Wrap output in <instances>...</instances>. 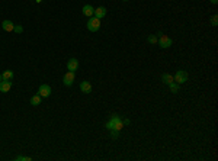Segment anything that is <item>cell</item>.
I'll return each mask as SVG.
<instances>
[{"label": "cell", "instance_id": "obj_1", "mask_svg": "<svg viewBox=\"0 0 218 161\" xmlns=\"http://www.w3.org/2000/svg\"><path fill=\"white\" fill-rule=\"evenodd\" d=\"M124 119H121V116L118 115H112V118L109 119L108 122H106V128L111 131V129H115V131H119L121 132V129L124 128Z\"/></svg>", "mask_w": 218, "mask_h": 161}, {"label": "cell", "instance_id": "obj_2", "mask_svg": "<svg viewBox=\"0 0 218 161\" xmlns=\"http://www.w3.org/2000/svg\"><path fill=\"white\" fill-rule=\"evenodd\" d=\"M157 44H159V47L160 48H170L172 45H173V39L170 38V36H167V35H163V33H159V41H157Z\"/></svg>", "mask_w": 218, "mask_h": 161}, {"label": "cell", "instance_id": "obj_3", "mask_svg": "<svg viewBox=\"0 0 218 161\" xmlns=\"http://www.w3.org/2000/svg\"><path fill=\"white\" fill-rule=\"evenodd\" d=\"M87 29H89L90 32H98L100 28V19H98V18H95V16H92V18H89V20H87Z\"/></svg>", "mask_w": 218, "mask_h": 161}, {"label": "cell", "instance_id": "obj_4", "mask_svg": "<svg viewBox=\"0 0 218 161\" xmlns=\"http://www.w3.org/2000/svg\"><path fill=\"white\" fill-rule=\"evenodd\" d=\"M175 81L177 83V84H183V83H186L188 81V78H189V76H188V73L183 70H177L175 74Z\"/></svg>", "mask_w": 218, "mask_h": 161}, {"label": "cell", "instance_id": "obj_5", "mask_svg": "<svg viewBox=\"0 0 218 161\" xmlns=\"http://www.w3.org/2000/svg\"><path fill=\"white\" fill-rule=\"evenodd\" d=\"M74 78H76V74L73 71H67L66 74H64V77H63V83H64V86L70 87L74 83Z\"/></svg>", "mask_w": 218, "mask_h": 161}, {"label": "cell", "instance_id": "obj_6", "mask_svg": "<svg viewBox=\"0 0 218 161\" xmlns=\"http://www.w3.org/2000/svg\"><path fill=\"white\" fill-rule=\"evenodd\" d=\"M38 95L41 97H50L51 96V87L48 84H41L38 89Z\"/></svg>", "mask_w": 218, "mask_h": 161}, {"label": "cell", "instance_id": "obj_7", "mask_svg": "<svg viewBox=\"0 0 218 161\" xmlns=\"http://www.w3.org/2000/svg\"><path fill=\"white\" fill-rule=\"evenodd\" d=\"M77 68H79V60H77V58H70L68 62H67V70L76 73Z\"/></svg>", "mask_w": 218, "mask_h": 161}, {"label": "cell", "instance_id": "obj_8", "mask_svg": "<svg viewBox=\"0 0 218 161\" xmlns=\"http://www.w3.org/2000/svg\"><path fill=\"white\" fill-rule=\"evenodd\" d=\"M12 89V80H2L0 81V91L2 93H7Z\"/></svg>", "mask_w": 218, "mask_h": 161}, {"label": "cell", "instance_id": "obj_9", "mask_svg": "<svg viewBox=\"0 0 218 161\" xmlns=\"http://www.w3.org/2000/svg\"><path fill=\"white\" fill-rule=\"evenodd\" d=\"M2 28H3V31H6V32H13L15 23L12 20H3V22H2Z\"/></svg>", "mask_w": 218, "mask_h": 161}, {"label": "cell", "instance_id": "obj_10", "mask_svg": "<svg viewBox=\"0 0 218 161\" xmlns=\"http://www.w3.org/2000/svg\"><path fill=\"white\" fill-rule=\"evenodd\" d=\"M105 15H106V9H105L103 6L96 7L95 12H93V16H95V18H98V19H102V18H105Z\"/></svg>", "mask_w": 218, "mask_h": 161}, {"label": "cell", "instance_id": "obj_11", "mask_svg": "<svg viewBox=\"0 0 218 161\" xmlns=\"http://www.w3.org/2000/svg\"><path fill=\"white\" fill-rule=\"evenodd\" d=\"M81 12H83V15H85V16H87V18H92V16H93V12H95V9H93L90 5H85V6H83V9H81Z\"/></svg>", "mask_w": 218, "mask_h": 161}, {"label": "cell", "instance_id": "obj_12", "mask_svg": "<svg viewBox=\"0 0 218 161\" xmlns=\"http://www.w3.org/2000/svg\"><path fill=\"white\" fill-rule=\"evenodd\" d=\"M80 90H81V93H90L92 91V84H90L89 81H81Z\"/></svg>", "mask_w": 218, "mask_h": 161}, {"label": "cell", "instance_id": "obj_13", "mask_svg": "<svg viewBox=\"0 0 218 161\" xmlns=\"http://www.w3.org/2000/svg\"><path fill=\"white\" fill-rule=\"evenodd\" d=\"M161 81H163V84H170V83H173L175 81V78H173V76L172 74H169V73H164L163 76H161Z\"/></svg>", "mask_w": 218, "mask_h": 161}, {"label": "cell", "instance_id": "obj_14", "mask_svg": "<svg viewBox=\"0 0 218 161\" xmlns=\"http://www.w3.org/2000/svg\"><path fill=\"white\" fill-rule=\"evenodd\" d=\"M2 78L3 80H12L13 78V71L12 70H6L2 73Z\"/></svg>", "mask_w": 218, "mask_h": 161}, {"label": "cell", "instance_id": "obj_15", "mask_svg": "<svg viewBox=\"0 0 218 161\" xmlns=\"http://www.w3.org/2000/svg\"><path fill=\"white\" fill-rule=\"evenodd\" d=\"M41 99H42V97L39 95L32 96V97H31V104H32V106H38V104H41Z\"/></svg>", "mask_w": 218, "mask_h": 161}, {"label": "cell", "instance_id": "obj_16", "mask_svg": "<svg viewBox=\"0 0 218 161\" xmlns=\"http://www.w3.org/2000/svg\"><path fill=\"white\" fill-rule=\"evenodd\" d=\"M169 90H170L172 93H177V91H179V84L175 83V81L170 83V84H169Z\"/></svg>", "mask_w": 218, "mask_h": 161}, {"label": "cell", "instance_id": "obj_17", "mask_svg": "<svg viewBox=\"0 0 218 161\" xmlns=\"http://www.w3.org/2000/svg\"><path fill=\"white\" fill-rule=\"evenodd\" d=\"M147 41H148V42H150V44H157V41H159V38H157L156 35H148Z\"/></svg>", "mask_w": 218, "mask_h": 161}, {"label": "cell", "instance_id": "obj_18", "mask_svg": "<svg viewBox=\"0 0 218 161\" xmlns=\"http://www.w3.org/2000/svg\"><path fill=\"white\" fill-rule=\"evenodd\" d=\"M31 160H32L31 157H25V155H19L15 158V161H31Z\"/></svg>", "mask_w": 218, "mask_h": 161}, {"label": "cell", "instance_id": "obj_19", "mask_svg": "<svg viewBox=\"0 0 218 161\" xmlns=\"http://www.w3.org/2000/svg\"><path fill=\"white\" fill-rule=\"evenodd\" d=\"M111 137L112 139H116L119 137V131H115V129H111Z\"/></svg>", "mask_w": 218, "mask_h": 161}, {"label": "cell", "instance_id": "obj_20", "mask_svg": "<svg viewBox=\"0 0 218 161\" xmlns=\"http://www.w3.org/2000/svg\"><path fill=\"white\" fill-rule=\"evenodd\" d=\"M13 32H16V33H22V32H24V28H22L20 25H15Z\"/></svg>", "mask_w": 218, "mask_h": 161}, {"label": "cell", "instance_id": "obj_21", "mask_svg": "<svg viewBox=\"0 0 218 161\" xmlns=\"http://www.w3.org/2000/svg\"><path fill=\"white\" fill-rule=\"evenodd\" d=\"M211 23H212V26H217L218 25V16L217 15H214L212 18H211Z\"/></svg>", "mask_w": 218, "mask_h": 161}, {"label": "cell", "instance_id": "obj_22", "mask_svg": "<svg viewBox=\"0 0 218 161\" xmlns=\"http://www.w3.org/2000/svg\"><path fill=\"white\" fill-rule=\"evenodd\" d=\"M211 3H212V5H217V3H218V0H211Z\"/></svg>", "mask_w": 218, "mask_h": 161}, {"label": "cell", "instance_id": "obj_23", "mask_svg": "<svg viewBox=\"0 0 218 161\" xmlns=\"http://www.w3.org/2000/svg\"><path fill=\"white\" fill-rule=\"evenodd\" d=\"M2 80H3V78H2V74H0V81H2Z\"/></svg>", "mask_w": 218, "mask_h": 161}, {"label": "cell", "instance_id": "obj_24", "mask_svg": "<svg viewBox=\"0 0 218 161\" xmlns=\"http://www.w3.org/2000/svg\"><path fill=\"white\" fill-rule=\"evenodd\" d=\"M122 2H129V0H122Z\"/></svg>", "mask_w": 218, "mask_h": 161}, {"label": "cell", "instance_id": "obj_25", "mask_svg": "<svg viewBox=\"0 0 218 161\" xmlns=\"http://www.w3.org/2000/svg\"><path fill=\"white\" fill-rule=\"evenodd\" d=\"M37 2H38V3H39V2H41V0H37Z\"/></svg>", "mask_w": 218, "mask_h": 161}]
</instances>
